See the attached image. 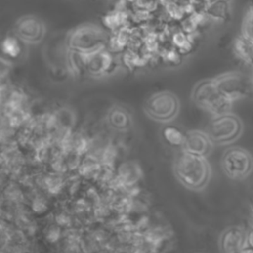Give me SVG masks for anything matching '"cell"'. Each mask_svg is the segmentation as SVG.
Wrapping results in <instances>:
<instances>
[{
    "label": "cell",
    "mask_w": 253,
    "mask_h": 253,
    "mask_svg": "<svg viewBox=\"0 0 253 253\" xmlns=\"http://www.w3.org/2000/svg\"><path fill=\"white\" fill-rule=\"evenodd\" d=\"M233 50L241 60L253 67V42L240 35L233 42Z\"/></svg>",
    "instance_id": "15"
},
{
    "label": "cell",
    "mask_w": 253,
    "mask_h": 253,
    "mask_svg": "<svg viewBox=\"0 0 253 253\" xmlns=\"http://www.w3.org/2000/svg\"><path fill=\"white\" fill-rule=\"evenodd\" d=\"M179 100L170 91H159L152 94L144 104L145 113L151 119L167 123L173 120L179 112Z\"/></svg>",
    "instance_id": "6"
},
{
    "label": "cell",
    "mask_w": 253,
    "mask_h": 253,
    "mask_svg": "<svg viewBox=\"0 0 253 253\" xmlns=\"http://www.w3.org/2000/svg\"><path fill=\"white\" fill-rule=\"evenodd\" d=\"M44 31L42 21L34 15L21 17L15 26V36L24 43L40 42L44 36Z\"/></svg>",
    "instance_id": "9"
},
{
    "label": "cell",
    "mask_w": 253,
    "mask_h": 253,
    "mask_svg": "<svg viewBox=\"0 0 253 253\" xmlns=\"http://www.w3.org/2000/svg\"><path fill=\"white\" fill-rule=\"evenodd\" d=\"M31 211L37 214H42L46 211L48 208V203L45 197L42 195L37 194L31 199Z\"/></svg>",
    "instance_id": "21"
},
{
    "label": "cell",
    "mask_w": 253,
    "mask_h": 253,
    "mask_svg": "<svg viewBox=\"0 0 253 253\" xmlns=\"http://www.w3.org/2000/svg\"><path fill=\"white\" fill-rule=\"evenodd\" d=\"M249 240H250V244H251V245H253V231H252V232H251V234H250Z\"/></svg>",
    "instance_id": "25"
},
{
    "label": "cell",
    "mask_w": 253,
    "mask_h": 253,
    "mask_svg": "<svg viewBox=\"0 0 253 253\" xmlns=\"http://www.w3.org/2000/svg\"><path fill=\"white\" fill-rule=\"evenodd\" d=\"M245 232L239 226L225 229L220 236V247L223 253H243Z\"/></svg>",
    "instance_id": "11"
},
{
    "label": "cell",
    "mask_w": 253,
    "mask_h": 253,
    "mask_svg": "<svg viewBox=\"0 0 253 253\" xmlns=\"http://www.w3.org/2000/svg\"><path fill=\"white\" fill-rule=\"evenodd\" d=\"M223 172L231 179L242 180L253 170V158L244 148L233 146L227 148L221 158Z\"/></svg>",
    "instance_id": "7"
},
{
    "label": "cell",
    "mask_w": 253,
    "mask_h": 253,
    "mask_svg": "<svg viewBox=\"0 0 253 253\" xmlns=\"http://www.w3.org/2000/svg\"><path fill=\"white\" fill-rule=\"evenodd\" d=\"M85 71L93 77H102L110 74L117 66L115 53L103 48L90 54H84Z\"/></svg>",
    "instance_id": "8"
},
{
    "label": "cell",
    "mask_w": 253,
    "mask_h": 253,
    "mask_svg": "<svg viewBox=\"0 0 253 253\" xmlns=\"http://www.w3.org/2000/svg\"><path fill=\"white\" fill-rule=\"evenodd\" d=\"M241 35L253 42V4L249 5L243 17Z\"/></svg>",
    "instance_id": "19"
},
{
    "label": "cell",
    "mask_w": 253,
    "mask_h": 253,
    "mask_svg": "<svg viewBox=\"0 0 253 253\" xmlns=\"http://www.w3.org/2000/svg\"><path fill=\"white\" fill-rule=\"evenodd\" d=\"M22 42L15 35H9L5 37L1 43V49L3 55L8 58H16L22 52Z\"/></svg>",
    "instance_id": "16"
},
{
    "label": "cell",
    "mask_w": 253,
    "mask_h": 253,
    "mask_svg": "<svg viewBox=\"0 0 253 253\" xmlns=\"http://www.w3.org/2000/svg\"><path fill=\"white\" fill-rule=\"evenodd\" d=\"M212 142L208 133L202 130H189L185 132V142L183 151L188 153L207 157L212 147Z\"/></svg>",
    "instance_id": "10"
},
{
    "label": "cell",
    "mask_w": 253,
    "mask_h": 253,
    "mask_svg": "<svg viewBox=\"0 0 253 253\" xmlns=\"http://www.w3.org/2000/svg\"><path fill=\"white\" fill-rule=\"evenodd\" d=\"M130 17L131 16L127 10H118L114 8L104 15L102 18V23L106 30H109L110 33H113L121 29L127 28L128 20Z\"/></svg>",
    "instance_id": "12"
},
{
    "label": "cell",
    "mask_w": 253,
    "mask_h": 253,
    "mask_svg": "<svg viewBox=\"0 0 253 253\" xmlns=\"http://www.w3.org/2000/svg\"><path fill=\"white\" fill-rule=\"evenodd\" d=\"M191 35L186 34L182 30L173 32L171 35L172 46L178 49L181 53L183 51H189L193 45V41L191 40Z\"/></svg>",
    "instance_id": "18"
},
{
    "label": "cell",
    "mask_w": 253,
    "mask_h": 253,
    "mask_svg": "<svg viewBox=\"0 0 253 253\" xmlns=\"http://www.w3.org/2000/svg\"><path fill=\"white\" fill-rule=\"evenodd\" d=\"M174 172L177 179L191 190L203 189L211 177V167L206 157L186 151L177 155L174 162Z\"/></svg>",
    "instance_id": "1"
},
{
    "label": "cell",
    "mask_w": 253,
    "mask_h": 253,
    "mask_svg": "<svg viewBox=\"0 0 253 253\" xmlns=\"http://www.w3.org/2000/svg\"><path fill=\"white\" fill-rule=\"evenodd\" d=\"M202 10L208 18L215 21H223L229 15V3L224 1L205 2Z\"/></svg>",
    "instance_id": "14"
},
{
    "label": "cell",
    "mask_w": 253,
    "mask_h": 253,
    "mask_svg": "<svg viewBox=\"0 0 253 253\" xmlns=\"http://www.w3.org/2000/svg\"><path fill=\"white\" fill-rule=\"evenodd\" d=\"M252 79H253V76H252Z\"/></svg>",
    "instance_id": "26"
},
{
    "label": "cell",
    "mask_w": 253,
    "mask_h": 253,
    "mask_svg": "<svg viewBox=\"0 0 253 253\" xmlns=\"http://www.w3.org/2000/svg\"><path fill=\"white\" fill-rule=\"evenodd\" d=\"M109 37L110 34L105 28L92 23H84L68 32L65 44L69 50L90 54L106 48Z\"/></svg>",
    "instance_id": "2"
},
{
    "label": "cell",
    "mask_w": 253,
    "mask_h": 253,
    "mask_svg": "<svg viewBox=\"0 0 253 253\" xmlns=\"http://www.w3.org/2000/svg\"><path fill=\"white\" fill-rule=\"evenodd\" d=\"M159 55L164 61H166L170 64H179V62L181 61V58H182V56H181L182 53L173 46L171 48L163 49Z\"/></svg>",
    "instance_id": "22"
},
{
    "label": "cell",
    "mask_w": 253,
    "mask_h": 253,
    "mask_svg": "<svg viewBox=\"0 0 253 253\" xmlns=\"http://www.w3.org/2000/svg\"><path fill=\"white\" fill-rule=\"evenodd\" d=\"M61 228L60 226H58L57 224H49L48 226H46L45 232H44V236L45 239L48 242H56L60 237H61Z\"/></svg>",
    "instance_id": "23"
},
{
    "label": "cell",
    "mask_w": 253,
    "mask_h": 253,
    "mask_svg": "<svg viewBox=\"0 0 253 253\" xmlns=\"http://www.w3.org/2000/svg\"><path fill=\"white\" fill-rule=\"evenodd\" d=\"M192 96L194 102L211 113L212 117L230 113L233 103L219 91L213 78L205 79L197 83Z\"/></svg>",
    "instance_id": "3"
},
{
    "label": "cell",
    "mask_w": 253,
    "mask_h": 253,
    "mask_svg": "<svg viewBox=\"0 0 253 253\" xmlns=\"http://www.w3.org/2000/svg\"><path fill=\"white\" fill-rule=\"evenodd\" d=\"M162 135L168 144L176 147H183L185 142V132L177 126H166L162 129Z\"/></svg>",
    "instance_id": "17"
},
{
    "label": "cell",
    "mask_w": 253,
    "mask_h": 253,
    "mask_svg": "<svg viewBox=\"0 0 253 253\" xmlns=\"http://www.w3.org/2000/svg\"><path fill=\"white\" fill-rule=\"evenodd\" d=\"M166 14L174 20H184L187 16L182 3L180 2H164Z\"/></svg>",
    "instance_id": "20"
},
{
    "label": "cell",
    "mask_w": 253,
    "mask_h": 253,
    "mask_svg": "<svg viewBox=\"0 0 253 253\" xmlns=\"http://www.w3.org/2000/svg\"><path fill=\"white\" fill-rule=\"evenodd\" d=\"M54 223L57 224L60 227H65V226H69L71 223V217L69 214H67L66 212H59L55 215L54 217Z\"/></svg>",
    "instance_id": "24"
},
{
    "label": "cell",
    "mask_w": 253,
    "mask_h": 253,
    "mask_svg": "<svg viewBox=\"0 0 253 253\" xmlns=\"http://www.w3.org/2000/svg\"><path fill=\"white\" fill-rule=\"evenodd\" d=\"M219 91L229 100L245 98L253 93V79L239 71H229L213 78Z\"/></svg>",
    "instance_id": "5"
},
{
    "label": "cell",
    "mask_w": 253,
    "mask_h": 253,
    "mask_svg": "<svg viewBox=\"0 0 253 253\" xmlns=\"http://www.w3.org/2000/svg\"><path fill=\"white\" fill-rule=\"evenodd\" d=\"M242 128L240 119L232 113H227L212 117L206 132L213 144L222 145L235 141L241 135Z\"/></svg>",
    "instance_id": "4"
},
{
    "label": "cell",
    "mask_w": 253,
    "mask_h": 253,
    "mask_svg": "<svg viewBox=\"0 0 253 253\" xmlns=\"http://www.w3.org/2000/svg\"><path fill=\"white\" fill-rule=\"evenodd\" d=\"M107 118L110 126L116 129H126L130 124V116L128 112L120 106L110 109Z\"/></svg>",
    "instance_id": "13"
}]
</instances>
